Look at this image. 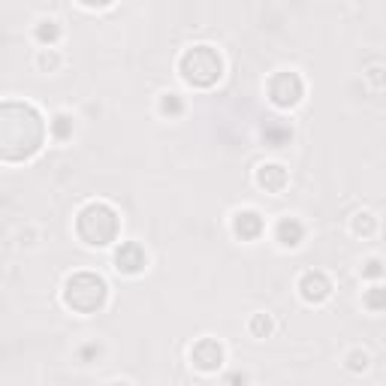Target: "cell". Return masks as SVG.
<instances>
[{"label":"cell","mask_w":386,"mask_h":386,"mask_svg":"<svg viewBox=\"0 0 386 386\" xmlns=\"http://www.w3.org/2000/svg\"><path fill=\"white\" fill-rule=\"evenodd\" d=\"M45 124L30 103L6 100L0 109V154L6 163L28 160L42 148Z\"/></svg>","instance_id":"6da1fadb"},{"label":"cell","mask_w":386,"mask_h":386,"mask_svg":"<svg viewBox=\"0 0 386 386\" xmlns=\"http://www.w3.org/2000/svg\"><path fill=\"white\" fill-rule=\"evenodd\" d=\"M121 221L118 211L109 206V202H88V206L78 211L76 218V233L85 245L90 247H106L118 238Z\"/></svg>","instance_id":"7a4b0ae2"},{"label":"cell","mask_w":386,"mask_h":386,"mask_svg":"<svg viewBox=\"0 0 386 386\" xmlns=\"http://www.w3.org/2000/svg\"><path fill=\"white\" fill-rule=\"evenodd\" d=\"M106 281L94 275V271H76L73 278H66L64 283V302L66 308H73L78 314H94L106 305Z\"/></svg>","instance_id":"3957f363"},{"label":"cell","mask_w":386,"mask_h":386,"mask_svg":"<svg viewBox=\"0 0 386 386\" xmlns=\"http://www.w3.org/2000/svg\"><path fill=\"white\" fill-rule=\"evenodd\" d=\"M178 70L190 88H211L223 76V61L211 45H193L181 54Z\"/></svg>","instance_id":"277c9868"},{"label":"cell","mask_w":386,"mask_h":386,"mask_svg":"<svg viewBox=\"0 0 386 386\" xmlns=\"http://www.w3.org/2000/svg\"><path fill=\"white\" fill-rule=\"evenodd\" d=\"M305 97V82L299 78V73H275L269 78V100L278 109H293L299 106Z\"/></svg>","instance_id":"5b68a950"},{"label":"cell","mask_w":386,"mask_h":386,"mask_svg":"<svg viewBox=\"0 0 386 386\" xmlns=\"http://www.w3.org/2000/svg\"><path fill=\"white\" fill-rule=\"evenodd\" d=\"M190 359H193V365H197L199 371L211 374V371H218L223 365V347L214 341V338H199V341L193 344V350H190Z\"/></svg>","instance_id":"8992f818"},{"label":"cell","mask_w":386,"mask_h":386,"mask_svg":"<svg viewBox=\"0 0 386 386\" xmlns=\"http://www.w3.org/2000/svg\"><path fill=\"white\" fill-rule=\"evenodd\" d=\"M299 293H302L305 302L320 305V302H326L329 296H332V283H329V278L323 275V271H305L302 281H299Z\"/></svg>","instance_id":"52a82bcc"},{"label":"cell","mask_w":386,"mask_h":386,"mask_svg":"<svg viewBox=\"0 0 386 386\" xmlns=\"http://www.w3.org/2000/svg\"><path fill=\"white\" fill-rule=\"evenodd\" d=\"M148 266V257H145L142 245L136 242H124L115 251V269L124 271V275H139V271Z\"/></svg>","instance_id":"ba28073f"},{"label":"cell","mask_w":386,"mask_h":386,"mask_svg":"<svg viewBox=\"0 0 386 386\" xmlns=\"http://www.w3.org/2000/svg\"><path fill=\"white\" fill-rule=\"evenodd\" d=\"M263 218H259V211L254 209H245V211H235L233 214V233L242 238V242H254V238L263 235Z\"/></svg>","instance_id":"9c48e42d"},{"label":"cell","mask_w":386,"mask_h":386,"mask_svg":"<svg viewBox=\"0 0 386 386\" xmlns=\"http://www.w3.org/2000/svg\"><path fill=\"white\" fill-rule=\"evenodd\" d=\"M287 181H290V175L281 163H263L257 169V185L263 190H269V193H281L283 187H287Z\"/></svg>","instance_id":"30bf717a"},{"label":"cell","mask_w":386,"mask_h":386,"mask_svg":"<svg viewBox=\"0 0 386 386\" xmlns=\"http://www.w3.org/2000/svg\"><path fill=\"white\" fill-rule=\"evenodd\" d=\"M275 238H278L281 247H299L302 238H305L302 221H296V218H281L278 226H275Z\"/></svg>","instance_id":"8fae6325"},{"label":"cell","mask_w":386,"mask_h":386,"mask_svg":"<svg viewBox=\"0 0 386 386\" xmlns=\"http://www.w3.org/2000/svg\"><path fill=\"white\" fill-rule=\"evenodd\" d=\"M263 136H266V142L271 145V148H281V145H287V142L293 139V130L287 127V124L269 121L266 127H263Z\"/></svg>","instance_id":"7c38bea8"},{"label":"cell","mask_w":386,"mask_h":386,"mask_svg":"<svg viewBox=\"0 0 386 386\" xmlns=\"http://www.w3.org/2000/svg\"><path fill=\"white\" fill-rule=\"evenodd\" d=\"M49 130H52V136L58 142H66L73 136V118L70 115H64V112H58L52 121H49Z\"/></svg>","instance_id":"4fadbf2b"},{"label":"cell","mask_w":386,"mask_h":386,"mask_svg":"<svg viewBox=\"0 0 386 386\" xmlns=\"http://www.w3.org/2000/svg\"><path fill=\"white\" fill-rule=\"evenodd\" d=\"M374 230H378V221H374L371 211H359V214H353V233H356V235L368 238V235H374Z\"/></svg>","instance_id":"5bb4252c"},{"label":"cell","mask_w":386,"mask_h":386,"mask_svg":"<svg viewBox=\"0 0 386 386\" xmlns=\"http://www.w3.org/2000/svg\"><path fill=\"white\" fill-rule=\"evenodd\" d=\"M58 37H61V28H58V21H54V18H45V21H40V25H37V40L42 45L58 42Z\"/></svg>","instance_id":"9a60e30c"},{"label":"cell","mask_w":386,"mask_h":386,"mask_svg":"<svg viewBox=\"0 0 386 386\" xmlns=\"http://www.w3.org/2000/svg\"><path fill=\"white\" fill-rule=\"evenodd\" d=\"M160 112H163L166 118H178L181 112H185V103H181L178 94H163L160 97Z\"/></svg>","instance_id":"2e32d148"},{"label":"cell","mask_w":386,"mask_h":386,"mask_svg":"<svg viewBox=\"0 0 386 386\" xmlns=\"http://www.w3.org/2000/svg\"><path fill=\"white\" fill-rule=\"evenodd\" d=\"M365 308L368 311H386V287L365 290Z\"/></svg>","instance_id":"e0dca14e"},{"label":"cell","mask_w":386,"mask_h":386,"mask_svg":"<svg viewBox=\"0 0 386 386\" xmlns=\"http://www.w3.org/2000/svg\"><path fill=\"white\" fill-rule=\"evenodd\" d=\"M271 329H275V326H271V317H269V314H254V317H251V332H254L257 338H266Z\"/></svg>","instance_id":"ac0fdd59"},{"label":"cell","mask_w":386,"mask_h":386,"mask_svg":"<svg viewBox=\"0 0 386 386\" xmlns=\"http://www.w3.org/2000/svg\"><path fill=\"white\" fill-rule=\"evenodd\" d=\"M37 64H40V70H42V73H52V70H58L61 58H58V54H54L52 49H42V52H40V61H37Z\"/></svg>","instance_id":"d6986e66"},{"label":"cell","mask_w":386,"mask_h":386,"mask_svg":"<svg viewBox=\"0 0 386 386\" xmlns=\"http://www.w3.org/2000/svg\"><path fill=\"white\" fill-rule=\"evenodd\" d=\"M347 368L350 371H365L368 368V353H365V350H353V353L347 356Z\"/></svg>","instance_id":"ffe728a7"},{"label":"cell","mask_w":386,"mask_h":386,"mask_svg":"<svg viewBox=\"0 0 386 386\" xmlns=\"http://www.w3.org/2000/svg\"><path fill=\"white\" fill-rule=\"evenodd\" d=\"M362 275H365V278H380V275H386V266L380 263V259H368L365 269H362Z\"/></svg>","instance_id":"44dd1931"},{"label":"cell","mask_w":386,"mask_h":386,"mask_svg":"<svg viewBox=\"0 0 386 386\" xmlns=\"http://www.w3.org/2000/svg\"><path fill=\"white\" fill-rule=\"evenodd\" d=\"M94 356H100V347H97V344L82 347V359H85V362H88V359H94Z\"/></svg>","instance_id":"7402d4cb"},{"label":"cell","mask_w":386,"mask_h":386,"mask_svg":"<svg viewBox=\"0 0 386 386\" xmlns=\"http://www.w3.org/2000/svg\"><path fill=\"white\" fill-rule=\"evenodd\" d=\"M368 78H371L374 85H380V82H383V78H380V70H368Z\"/></svg>","instance_id":"603a6c76"},{"label":"cell","mask_w":386,"mask_h":386,"mask_svg":"<svg viewBox=\"0 0 386 386\" xmlns=\"http://www.w3.org/2000/svg\"><path fill=\"white\" fill-rule=\"evenodd\" d=\"M238 383H245V378H238V374H233V378H230V386H238Z\"/></svg>","instance_id":"cb8c5ba5"},{"label":"cell","mask_w":386,"mask_h":386,"mask_svg":"<svg viewBox=\"0 0 386 386\" xmlns=\"http://www.w3.org/2000/svg\"><path fill=\"white\" fill-rule=\"evenodd\" d=\"M112 386H130V383H124V380H118V383H112Z\"/></svg>","instance_id":"d4e9b609"}]
</instances>
